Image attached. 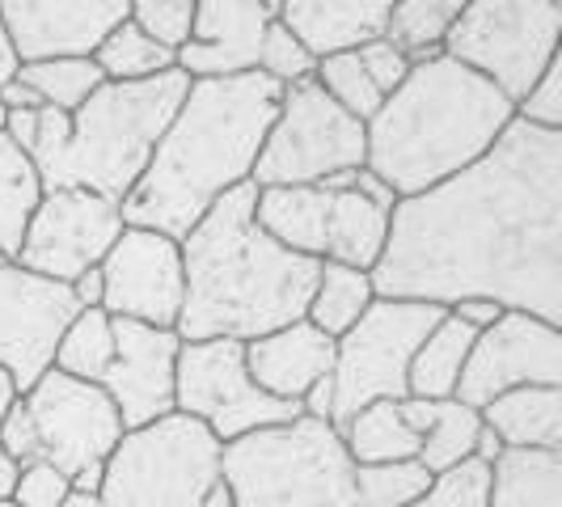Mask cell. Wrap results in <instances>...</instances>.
I'll use <instances>...</instances> for the list:
<instances>
[{"label":"cell","mask_w":562,"mask_h":507,"mask_svg":"<svg viewBox=\"0 0 562 507\" xmlns=\"http://www.w3.org/2000/svg\"><path fill=\"white\" fill-rule=\"evenodd\" d=\"M372 292L445 313L461 301H495L507 313L559 326L562 132L512 119L470 169L397 199Z\"/></svg>","instance_id":"cell-1"},{"label":"cell","mask_w":562,"mask_h":507,"mask_svg":"<svg viewBox=\"0 0 562 507\" xmlns=\"http://www.w3.org/2000/svg\"><path fill=\"white\" fill-rule=\"evenodd\" d=\"M283 89L262 72L191 81L144 178L123 199V225L182 241L237 187L254 178Z\"/></svg>","instance_id":"cell-2"},{"label":"cell","mask_w":562,"mask_h":507,"mask_svg":"<svg viewBox=\"0 0 562 507\" xmlns=\"http://www.w3.org/2000/svg\"><path fill=\"white\" fill-rule=\"evenodd\" d=\"M254 182L228 191L178 241L187 296L173 330L182 342L228 338L246 347L292 322H305L322 262L283 250L276 237H267L254 216Z\"/></svg>","instance_id":"cell-3"},{"label":"cell","mask_w":562,"mask_h":507,"mask_svg":"<svg viewBox=\"0 0 562 507\" xmlns=\"http://www.w3.org/2000/svg\"><path fill=\"white\" fill-rule=\"evenodd\" d=\"M512 119L516 106L479 72L423 59L364 123V169L394 199H415L486 157Z\"/></svg>","instance_id":"cell-4"},{"label":"cell","mask_w":562,"mask_h":507,"mask_svg":"<svg viewBox=\"0 0 562 507\" xmlns=\"http://www.w3.org/2000/svg\"><path fill=\"white\" fill-rule=\"evenodd\" d=\"M187 89L191 81L178 68L148 81L98 84L81 111L68 114V136L59 140V148L34 161L43 191L81 187L123 203L144 178L153 148L166 136Z\"/></svg>","instance_id":"cell-5"},{"label":"cell","mask_w":562,"mask_h":507,"mask_svg":"<svg viewBox=\"0 0 562 507\" xmlns=\"http://www.w3.org/2000/svg\"><path fill=\"white\" fill-rule=\"evenodd\" d=\"M228 507H360L335 422L301 419L225 444Z\"/></svg>","instance_id":"cell-6"},{"label":"cell","mask_w":562,"mask_h":507,"mask_svg":"<svg viewBox=\"0 0 562 507\" xmlns=\"http://www.w3.org/2000/svg\"><path fill=\"white\" fill-rule=\"evenodd\" d=\"M102 507H228L225 444L187 415H166L123 431L106 457Z\"/></svg>","instance_id":"cell-7"},{"label":"cell","mask_w":562,"mask_h":507,"mask_svg":"<svg viewBox=\"0 0 562 507\" xmlns=\"http://www.w3.org/2000/svg\"><path fill=\"white\" fill-rule=\"evenodd\" d=\"M559 38L562 4L554 0H470L445 38V56L479 72L516 106L554 64Z\"/></svg>","instance_id":"cell-8"},{"label":"cell","mask_w":562,"mask_h":507,"mask_svg":"<svg viewBox=\"0 0 562 507\" xmlns=\"http://www.w3.org/2000/svg\"><path fill=\"white\" fill-rule=\"evenodd\" d=\"M364 123L335 106L326 89L305 77L288 84L276 123L254 161V187H317L338 173L364 169Z\"/></svg>","instance_id":"cell-9"},{"label":"cell","mask_w":562,"mask_h":507,"mask_svg":"<svg viewBox=\"0 0 562 507\" xmlns=\"http://www.w3.org/2000/svg\"><path fill=\"white\" fill-rule=\"evenodd\" d=\"M445 309L419 301H372L368 313L335 338V368H330V422L342 427L372 402H402L406 376L419 342Z\"/></svg>","instance_id":"cell-10"},{"label":"cell","mask_w":562,"mask_h":507,"mask_svg":"<svg viewBox=\"0 0 562 507\" xmlns=\"http://www.w3.org/2000/svg\"><path fill=\"white\" fill-rule=\"evenodd\" d=\"M173 410L203 422L221 444L305 415L296 402L262 394L246 372V347L228 338L182 342L173 372Z\"/></svg>","instance_id":"cell-11"},{"label":"cell","mask_w":562,"mask_h":507,"mask_svg":"<svg viewBox=\"0 0 562 507\" xmlns=\"http://www.w3.org/2000/svg\"><path fill=\"white\" fill-rule=\"evenodd\" d=\"M22 402L38 431L43 461L68 478L72 495H98L106 457L123 440V419L102 385L72 381L52 368Z\"/></svg>","instance_id":"cell-12"},{"label":"cell","mask_w":562,"mask_h":507,"mask_svg":"<svg viewBox=\"0 0 562 507\" xmlns=\"http://www.w3.org/2000/svg\"><path fill=\"white\" fill-rule=\"evenodd\" d=\"M123 228H127L123 203H114V199L81 191V187L43 191L13 262L43 280L72 288L85 271L102 267V258L123 237Z\"/></svg>","instance_id":"cell-13"},{"label":"cell","mask_w":562,"mask_h":507,"mask_svg":"<svg viewBox=\"0 0 562 507\" xmlns=\"http://www.w3.org/2000/svg\"><path fill=\"white\" fill-rule=\"evenodd\" d=\"M81 313L68 283L43 280L13 258H0V372L13 394H30L56 364L68 322Z\"/></svg>","instance_id":"cell-14"},{"label":"cell","mask_w":562,"mask_h":507,"mask_svg":"<svg viewBox=\"0 0 562 507\" xmlns=\"http://www.w3.org/2000/svg\"><path fill=\"white\" fill-rule=\"evenodd\" d=\"M533 385H562V330L529 313H504L470 347L457 381V402L482 410L495 397Z\"/></svg>","instance_id":"cell-15"},{"label":"cell","mask_w":562,"mask_h":507,"mask_svg":"<svg viewBox=\"0 0 562 507\" xmlns=\"http://www.w3.org/2000/svg\"><path fill=\"white\" fill-rule=\"evenodd\" d=\"M102 313L119 322H140L157 330H173L182 317L187 275L182 250L161 233L123 228V237L102 258Z\"/></svg>","instance_id":"cell-16"},{"label":"cell","mask_w":562,"mask_h":507,"mask_svg":"<svg viewBox=\"0 0 562 507\" xmlns=\"http://www.w3.org/2000/svg\"><path fill=\"white\" fill-rule=\"evenodd\" d=\"M127 18V0H0V22L18 64L89 59Z\"/></svg>","instance_id":"cell-17"},{"label":"cell","mask_w":562,"mask_h":507,"mask_svg":"<svg viewBox=\"0 0 562 507\" xmlns=\"http://www.w3.org/2000/svg\"><path fill=\"white\" fill-rule=\"evenodd\" d=\"M178 351H182L178 330H157V326L114 317V356L98 385L114 402L123 431L173 415Z\"/></svg>","instance_id":"cell-18"},{"label":"cell","mask_w":562,"mask_h":507,"mask_svg":"<svg viewBox=\"0 0 562 507\" xmlns=\"http://www.w3.org/2000/svg\"><path fill=\"white\" fill-rule=\"evenodd\" d=\"M280 4L267 0H195L191 38L178 52V72L187 81H225L258 72V47Z\"/></svg>","instance_id":"cell-19"},{"label":"cell","mask_w":562,"mask_h":507,"mask_svg":"<svg viewBox=\"0 0 562 507\" xmlns=\"http://www.w3.org/2000/svg\"><path fill=\"white\" fill-rule=\"evenodd\" d=\"M330 199H326V246H322V262H338V267H356L368 271L381 262L385 237H390V212L397 199L368 173H338L330 182H322Z\"/></svg>","instance_id":"cell-20"},{"label":"cell","mask_w":562,"mask_h":507,"mask_svg":"<svg viewBox=\"0 0 562 507\" xmlns=\"http://www.w3.org/2000/svg\"><path fill=\"white\" fill-rule=\"evenodd\" d=\"M335 368V338H326L310 322H292L276 335L246 342V372L262 394L280 402H305Z\"/></svg>","instance_id":"cell-21"},{"label":"cell","mask_w":562,"mask_h":507,"mask_svg":"<svg viewBox=\"0 0 562 507\" xmlns=\"http://www.w3.org/2000/svg\"><path fill=\"white\" fill-rule=\"evenodd\" d=\"M390 4L394 0H283L280 22L317 64L376 43L390 22Z\"/></svg>","instance_id":"cell-22"},{"label":"cell","mask_w":562,"mask_h":507,"mask_svg":"<svg viewBox=\"0 0 562 507\" xmlns=\"http://www.w3.org/2000/svg\"><path fill=\"white\" fill-rule=\"evenodd\" d=\"M402 419L419 436V465L436 478L465 465L474 457V440L482 431L479 410L461 406L457 397L423 402V397H402Z\"/></svg>","instance_id":"cell-23"},{"label":"cell","mask_w":562,"mask_h":507,"mask_svg":"<svg viewBox=\"0 0 562 507\" xmlns=\"http://www.w3.org/2000/svg\"><path fill=\"white\" fill-rule=\"evenodd\" d=\"M479 419L499 436L504 449H550L562 452V385L512 390L482 406Z\"/></svg>","instance_id":"cell-24"},{"label":"cell","mask_w":562,"mask_h":507,"mask_svg":"<svg viewBox=\"0 0 562 507\" xmlns=\"http://www.w3.org/2000/svg\"><path fill=\"white\" fill-rule=\"evenodd\" d=\"M486 507H562V452L504 449L486 465Z\"/></svg>","instance_id":"cell-25"},{"label":"cell","mask_w":562,"mask_h":507,"mask_svg":"<svg viewBox=\"0 0 562 507\" xmlns=\"http://www.w3.org/2000/svg\"><path fill=\"white\" fill-rule=\"evenodd\" d=\"M351 465H394L419 461V436L402 419V402H372L360 415L335 427Z\"/></svg>","instance_id":"cell-26"},{"label":"cell","mask_w":562,"mask_h":507,"mask_svg":"<svg viewBox=\"0 0 562 507\" xmlns=\"http://www.w3.org/2000/svg\"><path fill=\"white\" fill-rule=\"evenodd\" d=\"M474 330L465 322H457L452 313H445L436 322V330L423 338L415 360H411V376H406V397H423V402H440V397L457 394L461 368L470 360L474 347Z\"/></svg>","instance_id":"cell-27"},{"label":"cell","mask_w":562,"mask_h":507,"mask_svg":"<svg viewBox=\"0 0 562 507\" xmlns=\"http://www.w3.org/2000/svg\"><path fill=\"white\" fill-rule=\"evenodd\" d=\"M372 301H376V292H372V275L368 271L322 262L317 267V283H313L310 309H305V322L317 326L326 338H342L364 317Z\"/></svg>","instance_id":"cell-28"},{"label":"cell","mask_w":562,"mask_h":507,"mask_svg":"<svg viewBox=\"0 0 562 507\" xmlns=\"http://www.w3.org/2000/svg\"><path fill=\"white\" fill-rule=\"evenodd\" d=\"M38 199H43V178L34 161L0 132V258H18Z\"/></svg>","instance_id":"cell-29"},{"label":"cell","mask_w":562,"mask_h":507,"mask_svg":"<svg viewBox=\"0 0 562 507\" xmlns=\"http://www.w3.org/2000/svg\"><path fill=\"white\" fill-rule=\"evenodd\" d=\"M461 13V0H397L390 4L385 43L397 47L411 64L445 56V38Z\"/></svg>","instance_id":"cell-30"},{"label":"cell","mask_w":562,"mask_h":507,"mask_svg":"<svg viewBox=\"0 0 562 507\" xmlns=\"http://www.w3.org/2000/svg\"><path fill=\"white\" fill-rule=\"evenodd\" d=\"M111 356H114V317H106L102 309H81L68 322L64 338H59L56 364L52 368L64 372V376H72V381L98 385L106 376V368H111Z\"/></svg>","instance_id":"cell-31"},{"label":"cell","mask_w":562,"mask_h":507,"mask_svg":"<svg viewBox=\"0 0 562 507\" xmlns=\"http://www.w3.org/2000/svg\"><path fill=\"white\" fill-rule=\"evenodd\" d=\"M18 81L34 89V98L43 106H52L59 114L81 111L89 102V93L98 84H106V77L98 72L93 56L89 59H43V64H22L18 68Z\"/></svg>","instance_id":"cell-32"},{"label":"cell","mask_w":562,"mask_h":507,"mask_svg":"<svg viewBox=\"0 0 562 507\" xmlns=\"http://www.w3.org/2000/svg\"><path fill=\"white\" fill-rule=\"evenodd\" d=\"M93 64L106 81H148V77H161L169 68H178V56L157 47L153 38H144L127 18L102 38V47L93 52Z\"/></svg>","instance_id":"cell-33"},{"label":"cell","mask_w":562,"mask_h":507,"mask_svg":"<svg viewBox=\"0 0 562 507\" xmlns=\"http://www.w3.org/2000/svg\"><path fill=\"white\" fill-rule=\"evenodd\" d=\"M313 81L326 89V98L342 106V111L351 114V119H360L368 123L372 114L381 111V93H376V84L368 81L364 64L356 52H347V56H330V59H317L313 64Z\"/></svg>","instance_id":"cell-34"},{"label":"cell","mask_w":562,"mask_h":507,"mask_svg":"<svg viewBox=\"0 0 562 507\" xmlns=\"http://www.w3.org/2000/svg\"><path fill=\"white\" fill-rule=\"evenodd\" d=\"M431 486V474L419 461H394V465H356V495L360 507H411L419 504Z\"/></svg>","instance_id":"cell-35"},{"label":"cell","mask_w":562,"mask_h":507,"mask_svg":"<svg viewBox=\"0 0 562 507\" xmlns=\"http://www.w3.org/2000/svg\"><path fill=\"white\" fill-rule=\"evenodd\" d=\"M191 22H195V0H136L132 4V26L173 56L191 38Z\"/></svg>","instance_id":"cell-36"},{"label":"cell","mask_w":562,"mask_h":507,"mask_svg":"<svg viewBox=\"0 0 562 507\" xmlns=\"http://www.w3.org/2000/svg\"><path fill=\"white\" fill-rule=\"evenodd\" d=\"M258 72H262L267 81H276L280 89L313 77V56L296 43V38H292V30L283 26L280 18H276V22L267 26V34H262V47H258Z\"/></svg>","instance_id":"cell-37"},{"label":"cell","mask_w":562,"mask_h":507,"mask_svg":"<svg viewBox=\"0 0 562 507\" xmlns=\"http://www.w3.org/2000/svg\"><path fill=\"white\" fill-rule=\"evenodd\" d=\"M411 507H486V465L465 461L449 474H436L427 495Z\"/></svg>","instance_id":"cell-38"},{"label":"cell","mask_w":562,"mask_h":507,"mask_svg":"<svg viewBox=\"0 0 562 507\" xmlns=\"http://www.w3.org/2000/svg\"><path fill=\"white\" fill-rule=\"evenodd\" d=\"M516 119L541 132H562V56H554L541 81L516 102Z\"/></svg>","instance_id":"cell-39"},{"label":"cell","mask_w":562,"mask_h":507,"mask_svg":"<svg viewBox=\"0 0 562 507\" xmlns=\"http://www.w3.org/2000/svg\"><path fill=\"white\" fill-rule=\"evenodd\" d=\"M68 499H72V486L47 461L22 465L18 478H13V491H9V504L13 507H64Z\"/></svg>","instance_id":"cell-40"},{"label":"cell","mask_w":562,"mask_h":507,"mask_svg":"<svg viewBox=\"0 0 562 507\" xmlns=\"http://www.w3.org/2000/svg\"><path fill=\"white\" fill-rule=\"evenodd\" d=\"M0 452H4V461H9L13 470L43 461L38 431H34V419H30V410H26V402H22V397H13V402H9V410L0 415Z\"/></svg>","instance_id":"cell-41"},{"label":"cell","mask_w":562,"mask_h":507,"mask_svg":"<svg viewBox=\"0 0 562 507\" xmlns=\"http://www.w3.org/2000/svg\"><path fill=\"white\" fill-rule=\"evenodd\" d=\"M356 56H360V64H364V72H368V81L376 84V93H381V98H390L397 84L406 81V72H411V59L402 56L397 47H390L385 38H376V43H364Z\"/></svg>","instance_id":"cell-42"},{"label":"cell","mask_w":562,"mask_h":507,"mask_svg":"<svg viewBox=\"0 0 562 507\" xmlns=\"http://www.w3.org/2000/svg\"><path fill=\"white\" fill-rule=\"evenodd\" d=\"M449 313L457 317V322H465L474 335H482V330H491L507 309H499L495 301H461V305H452Z\"/></svg>","instance_id":"cell-43"},{"label":"cell","mask_w":562,"mask_h":507,"mask_svg":"<svg viewBox=\"0 0 562 507\" xmlns=\"http://www.w3.org/2000/svg\"><path fill=\"white\" fill-rule=\"evenodd\" d=\"M38 111H4V136H9V144H18L26 157L34 148V132H38Z\"/></svg>","instance_id":"cell-44"},{"label":"cell","mask_w":562,"mask_h":507,"mask_svg":"<svg viewBox=\"0 0 562 507\" xmlns=\"http://www.w3.org/2000/svg\"><path fill=\"white\" fill-rule=\"evenodd\" d=\"M0 106H4V111H38L43 102L34 98V89H30V84H22L18 77H13V81L0 89Z\"/></svg>","instance_id":"cell-45"},{"label":"cell","mask_w":562,"mask_h":507,"mask_svg":"<svg viewBox=\"0 0 562 507\" xmlns=\"http://www.w3.org/2000/svg\"><path fill=\"white\" fill-rule=\"evenodd\" d=\"M72 296H77L81 309H102V271H98V267L85 271L81 280L72 283Z\"/></svg>","instance_id":"cell-46"},{"label":"cell","mask_w":562,"mask_h":507,"mask_svg":"<svg viewBox=\"0 0 562 507\" xmlns=\"http://www.w3.org/2000/svg\"><path fill=\"white\" fill-rule=\"evenodd\" d=\"M13 385H9V376L0 372V415L9 410V402H13ZM13 478H18V470L4 461V452H0V499H9V491H13Z\"/></svg>","instance_id":"cell-47"},{"label":"cell","mask_w":562,"mask_h":507,"mask_svg":"<svg viewBox=\"0 0 562 507\" xmlns=\"http://www.w3.org/2000/svg\"><path fill=\"white\" fill-rule=\"evenodd\" d=\"M499 452H504V444H499V436L482 427V431H479V440H474V457H470V461H479V465H491V461H495Z\"/></svg>","instance_id":"cell-48"},{"label":"cell","mask_w":562,"mask_h":507,"mask_svg":"<svg viewBox=\"0 0 562 507\" xmlns=\"http://www.w3.org/2000/svg\"><path fill=\"white\" fill-rule=\"evenodd\" d=\"M18 56H13V47H9V34H4V22H0V89L18 77Z\"/></svg>","instance_id":"cell-49"},{"label":"cell","mask_w":562,"mask_h":507,"mask_svg":"<svg viewBox=\"0 0 562 507\" xmlns=\"http://www.w3.org/2000/svg\"><path fill=\"white\" fill-rule=\"evenodd\" d=\"M64 507H102V504H98L93 495H72V499H68Z\"/></svg>","instance_id":"cell-50"},{"label":"cell","mask_w":562,"mask_h":507,"mask_svg":"<svg viewBox=\"0 0 562 507\" xmlns=\"http://www.w3.org/2000/svg\"><path fill=\"white\" fill-rule=\"evenodd\" d=\"M0 132H4V106H0Z\"/></svg>","instance_id":"cell-51"},{"label":"cell","mask_w":562,"mask_h":507,"mask_svg":"<svg viewBox=\"0 0 562 507\" xmlns=\"http://www.w3.org/2000/svg\"><path fill=\"white\" fill-rule=\"evenodd\" d=\"M0 507H13V504H9V499H0Z\"/></svg>","instance_id":"cell-52"}]
</instances>
